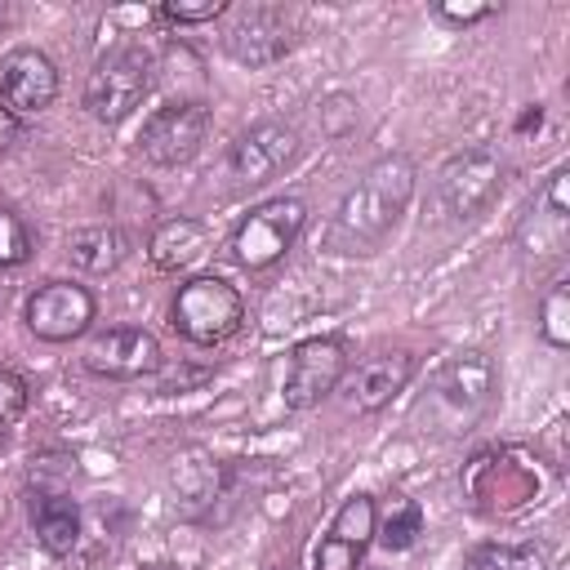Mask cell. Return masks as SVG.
Instances as JSON below:
<instances>
[{"mask_svg": "<svg viewBox=\"0 0 570 570\" xmlns=\"http://www.w3.org/2000/svg\"><path fill=\"white\" fill-rule=\"evenodd\" d=\"M414 178H419V169L405 151L379 156L347 187V196L338 200V209H334V218L321 236V249L325 254H347V258L352 254H374L392 236V227L401 223V214L414 196Z\"/></svg>", "mask_w": 570, "mask_h": 570, "instance_id": "6da1fadb", "label": "cell"}, {"mask_svg": "<svg viewBox=\"0 0 570 570\" xmlns=\"http://www.w3.org/2000/svg\"><path fill=\"white\" fill-rule=\"evenodd\" d=\"M494 383H499V374L485 352H459L432 379V387L419 405V419L428 423V432H441V436L472 432L494 401Z\"/></svg>", "mask_w": 570, "mask_h": 570, "instance_id": "7a4b0ae2", "label": "cell"}, {"mask_svg": "<svg viewBox=\"0 0 570 570\" xmlns=\"http://www.w3.org/2000/svg\"><path fill=\"white\" fill-rule=\"evenodd\" d=\"M156 71L160 67H156V53L147 45H138V40L111 45L94 62V71L85 80V107H89V116L102 120V125H120L151 94Z\"/></svg>", "mask_w": 570, "mask_h": 570, "instance_id": "3957f363", "label": "cell"}, {"mask_svg": "<svg viewBox=\"0 0 570 570\" xmlns=\"http://www.w3.org/2000/svg\"><path fill=\"white\" fill-rule=\"evenodd\" d=\"M240 321H245V298L223 276H191L187 285H178L169 307V325L196 347H214L232 338Z\"/></svg>", "mask_w": 570, "mask_h": 570, "instance_id": "277c9868", "label": "cell"}, {"mask_svg": "<svg viewBox=\"0 0 570 570\" xmlns=\"http://www.w3.org/2000/svg\"><path fill=\"white\" fill-rule=\"evenodd\" d=\"M303 223H307V209H303L298 196L263 200V205H254V209L240 218V227L232 232V258H236L240 267H249V272H263V267H272L276 258H285V249L298 240Z\"/></svg>", "mask_w": 570, "mask_h": 570, "instance_id": "5b68a950", "label": "cell"}, {"mask_svg": "<svg viewBox=\"0 0 570 570\" xmlns=\"http://www.w3.org/2000/svg\"><path fill=\"white\" fill-rule=\"evenodd\" d=\"M499 191H503V165L485 147L459 151L436 169V205L450 223H468L485 214Z\"/></svg>", "mask_w": 570, "mask_h": 570, "instance_id": "8992f818", "label": "cell"}, {"mask_svg": "<svg viewBox=\"0 0 570 570\" xmlns=\"http://www.w3.org/2000/svg\"><path fill=\"white\" fill-rule=\"evenodd\" d=\"M209 134V107L205 98H174L160 111L147 116L138 134V151L151 165H187Z\"/></svg>", "mask_w": 570, "mask_h": 570, "instance_id": "52a82bcc", "label": "cell"}, {"mask_svg": "<svg viewBox=\"0 0 570 570\" xmlns=\"http://www.w3.org/2000/svg\"><path fill=\"white\" fill-rule=\"evenodd\" d=\"M223 53L240 67H272L294 49V22L276 4H249L236 9L223 27Z\"/></svg>", "mask_w": 570, "mask_h": 570, "instance_id": "ba28073f", "label": "cell"}, {"mask_svg": "<svg viewBox=\"0 0 570 570\" xmlns=\"http://www.w3.org/2000/svg\"><path fill=\"white\" fill-rule=\"evenodd\" d=\"M294 156H298V129L285 120H258L240 129L236 142L227 147V174L240 187H263L267 178L289 169Z\"/></svg>", "mask_w": 570, "mask_h": 570, "instance_id": "9c48e42d", "label": "cell"}, {"mask_svg": "<svg viewBox=\"0 0 570 570\" xmlns=\"http://www.w3.org/2000/svg\"><path fill=\"white\" fill-rule=\"evenodd\" d=\"M347 374V347L343 338H303L294 352H289V365H285V405L289 410H312L321 405Z\"/></svg>", "mask_w": 570, "mask_h": 570, "instance_id": "30bf717a", "label": "cell"}, {"mask_svg": "<svg viewBox=\"0 0 570 570\" xmlns=\"http://www.w3.org/2000/svg\"><path fill=\"white\" fill-rule=\"evenodd\" d=\"M94 321V294L76 281H45L27 298V330L40 343H71Z\"/></svg>", "mask_w": 570, "mask_h": 570, "instance_id": "8fae6325", "label": "cell"}, {"mask_svg": "<svg viewBox=\"0 0 570 570\" xmlns=\"http://www.w3.org/2000/svg\"><path fill=\"white\" fill-rule=\"evenodd\" d=\"M85 365L94 374H102V379L129 383V379H142V374H156L160 370V343L142 325H111V330H102V334L89 338Z\"/></svg>", "mask_w": 570, "mask_h": 570, "instance_id": "7c38bea8", "label": "cell"}, {"mask_svg": "<svg viewBox=\"0 0 570 570\" xmlns=\"http://www.w3.org/2000/svg\"><path fill=\"white\" fill-rule=\"evenodd\" d=\"M58 98V71L49 62V53L18 45L9 53H0V107L13 116H31L45 111Z\"/></svg>", "mask_w": 570, "mask_h": 570, "instance_id": "4fadbf2b", "label": "cell"}, {"mask_svg": "<svg viewBox=\"0 0 570 570\" xmlns=\"http://www.w3.org/2000/svg\"><path fill=\"white\" fill-rule=\"evenodd\" d=\"M463 490L472 494L476 508H485V512H499L503 508L508 512V508H517V503L530 499V472H525V463H512V454L485 450V454H476L468 463Z\"/></svg>", "mask_w": 570, "mask_h": 570, "instance_id": "5bb4252c", "label": "cell"}, {"mask_svg": "<svg viewBox=\"0 0 570 570\" xmlns=\"http://www.w3.org/2000/svg\"><path fill=\"white\" fill-rule=\"evenodd\" d=\"M414 352H379L370 361L356 365L347 392H352V405L361 414H379L383 405H392L396 392H405V383L414 379Z\"/></svg>", "mask_w": 570, "mask_h": 570, "instance_id": "9a60e30c", "label": "cell"}, {"mask_svg": "<svg viewBox=\"0 0 570 570\" xmlns=\"http://www.w3.org/2000/svg\"><path fill=\"white\" fill-rule=\"evenodd\" d=\"M205 223L191 218V214H178V218H165L156 232H151V245H147V258L156 272H183L191 267L200 254H205Z\"/></svg>", "mask_w": 570, "mask_h": 570, "instance_id": "2e32d148", "label": "cell"}, {"mask_svg": "<svg viewBox=\"0 0 570 570\" xmlns=\"http://www.w3.org/2000/svg\"><path fill=\"white\" fill-rule=\"evenodd\" d=\"M31 530H36V543L49 557H67L76 548V539H80V508H76V499H67V494L31 499Z\"/></svg>", "mask_w": 570, "mask_h": 570, "instance_id": "e0dca14e", "label": "cell"}, {"mask_svg": "<svg viewBox=\"0 0 570 570\" xmlns=\"http://www.w3.org/2000/svg\"><path fill=\"white\" fill-rule=\"evenodd\" d=\"M125 254H129V236H125L120 227H111V223L80 227V232L67 236V258H71L80 272H94V276L116 272V267L125 263Z\"/></svg>", "mask_w": 570, "mask_h": 570, "instance_id": "ac0fdd59", "label": "cell"}, {"mask_svg": "<svg viewBox=\"0 0 570 570\" xmlns=\"http://www.w3.org/2000/svg\"><path fill=\"white\" fill-rule=\"evenodd\" d=\"M472 570H548V552L534 543H476L468 552Z\"/></svg>", "mask_w": 570, "mask_h": 570, "instance_id": "d6986e66", "label": "cell"}, {"mask_svg": "<svg viewBox=\"0 0 570 570\" xmlns=\"http://www.w3.org/2000/svg\"><path fill=\"white\" fill-rule=\"evenodd\" d=\"M374 530H379V512H374V499H370V494H352V499L334 512V521H330V534H338V539H347V543H356V548H370Z\"/></svg>", "mask_w": 570, "mask_h": 570, "instance_id": "ffe728a7", "label": "cell"}, {"mask_svg": "<svg viewBox=\"0 0 570 570\" xmlns=\"http://www.w3.org/2000/svg\"><path fill=\"white\" fill-rule=\"evenodd\" d=\"M539 334L552 347H570V281H552V289L539 303Z\"/></svg>", "mask_w": 570, "mask_h": 570, "instance_id": "44dd1931", "label": "cell"}, {"mask_svg": "<svg viewBox=\"0 0 570 570\" xmlns=\"http://www.w3.org/2000/svg\"><path fill=\"white\" fill-rule=\"evenodd\" d=\"M374 534L383 539L387 552H405V548H414L419 534H423V508H419L414 499H401V503L387 512L383 530H374Z\"/></svg>", "mask_w": 570, "mask_h": 570, "instance_id": "7402d4cb", "label": "cell"}, {"mask_svg": "<svg viewBox=\"0 0 570 570\" xmlns=\"http://www.w3.org/2000/svg\"><path fill=\"white\" fill-rule=\"evenodd\" d=\"M31 258V232L27 223L0 205V267H22Z\"/></svg>", "mask_w": 570, "mask_h": 570, "instance_id": "603a6c76", "label": "cell"}, {"mask_svg": "<svg viewBox=\"0 0 570 570\" xmlns=\"http://www.w3.org/2000/svg\"><path fill=\"white\" fill-rule=\"evenodd\" d=\"M223 13H227L223 0H165L160 4V18H169L178 27H187V22H214Z\"/></svg>", "mask_w": 570, "mask_h": 570, "instance_id": "cb8c5ba5", "label": "cell"}, {"mask_svg": "<svg viewBox=\"0 0 570 570\" xmlns=\"http://www.w3.org/2000/svg\"><path fill=\"white\" fill-rule=\"evenodd\" d=\"M316 120H321V134H330V138L347 134V129L356 125V98H352V94H330V98L321 102Z\"/></svg>", "mask_w": 570, "mask_h": 570, "instance_id": "d4e9b609", "label": "cell"}, {"mask_svg": "<svg viewBox=\"0 0 570 570\" xmlns=\"http://www.w3.org/2000/svg\"><path fill=\"white\" fill-rule=\"evenodd\" d=\"M365 557V548L338 539V534H325L316 543V570H356V561Z\"/></svg>", "mask_w": 570, "mask_h": 570, "instance_id": "484cf974", "label": "cell"}, {"mask_svg": "<svg viewBox=\"0 0 570 570\" xmlns=\"http://www.w3.org/2000/svg\"><path fill=\"white\" fill-rule=\"evenodd\" d=\"M27 410V383L13 370H0V432Z\"/></svg>", "mask_w": 570, "mask_h": 570, "instance_id": "4316f807", "label": "cell"}, {"mask_svg": "<svg viewBox=\"0 0 570 570\" xmlns=\"http://www.w3.org/2000/svg\"><path fill=\"white\" fill-rule=\"evenodd\" d=\"M432 13L436 18H445V22H459V27H468V22H481V18H490L494 9L490 4H481V0H441V4H432Z\"/></svg>", "mask_w": 570, "mask_h": 570, "instance_id": "83f0119b", "label": "cell"}, {"mask_svg": "<svg viewBox=\"0 0 570 570\" xmlns=\"http://www.w3.org/2000/svg\"><path fill=\"white\" fill-rule=\"evenodd\" d=\"M543 209L557 214V218H570V169H552L548 187H543Z\"/></svg>", "mask_w": 570, "mask_h": 570, "instance_id": "f1b7e54d", "label": "cell"}, {"mask_svg": "<svg viewBox=\"0 0 570 570\" xmlns=\"http://www.w3.org/2000/svg\"><path fill=\"white\" fill-rule=\"evenodd\" d=\"M543 125V107L539 102H530L521 116H517V134H530V129H539Z\"/></svg>", "mask_w": 570, "mask_h": 570, "instance_id": "f546056e", "label": "cell"}, {"mask_svg": "<svg viewBox=\"0 0 570 570\" xmlns=\"http://www.w3.org/2000/svg\"><path fill=\"white\" fill-rule=\"evenodd\" d=\"M13 138H18V120H13V111H4V107H0V151H4Z\"/></svg>", "mask_w": 570, "mask_h": 570, "instance_id": "4dcf8cb0", "label": "cell"}, {"mask_svg": "<svg viewBox=\"0 0 570 570\" xmlns=\"http://www.w3.org/2000/svg\"><path fill=\"white\" fill-rule=\"evenodd\" d=\"M4 22H9V9H4V4H0V27H4Z\"/></svg>", "mask_w": 570, "mask_h": 570, "instance_id": "1f68e13d", "label": "cell"}]
</instances>
